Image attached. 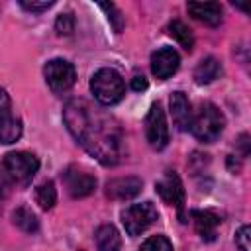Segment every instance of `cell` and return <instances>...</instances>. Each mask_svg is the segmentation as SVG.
Listing matches in <instances>:
<instances>
[{
    "instance_id": "obj_1",
    "label": "cell",
    "mask_w": 251,
    "mask_h": 251,
    "mask_svg": "<svg viewBox=\"0 0 251 251\" xmlns=\"http://www.w3.org/2000/svg\"><path fill=\"white\" fill-rule=\"evenodd\" d=\"M69 133L102 165H118L124 155V133L118 122L84 98H73L63 110Z\"/></svg>"
},
{
    "instance_id": "obj_2",
    "label": "cell",
    "mask_w": 251,
    "mask_h": 251,
    "mask_svg": "<svg viewBox=\"0 0 251 251\" xmlns=\"http://www.w3.org/2000/svg\"><path fill=\"white\" fill-rule=\"evenodd\" d=\"M224 126H226V118L222 110L210 102H204L196 112H192L188 129L198 141L212 143L220 137V133L224 131Z\"/></svg>"
},
{
    "instance_id": "obj_3",
    "label": "cell",
    "mask_w": 251,
    "mask_h": 251,
    "mask_svg": "<svg viewBox=\"0 0 251 251\" xmlns=\"http://www.w3.org/2000/svg\"><path fill=\"white\" fill-rule=\"evenodd\" d=\"M90 92L102 106H114L124 98L126 84L122 75L112 67L98 69L90 78Z\"/></svg>"
},
{
    "instance_id": "obj_4",
    "label": "cell",
    "mask_w": 251,
    "mask_h": 251,
    "mask_svg": "<svg viewBox=\"0 0 251 251\" xmlns=\"http://www.w3.org/2000/svg\"><path fill=\"white\" fill-rule=\"evenodd\" d=\"M39 169V159L29 151H12L4 155L0 171L12 184L27 186Z\"/></svg>"
},
{
    "instance_id": "obj_5",
    "label": "cell",
    "mask_w": 251,
    "mask_h": 251,
    "mask_svg": "<svg viewBox=\"0 0 251 251\" xmlns=\"http://www.w3.org/2000/svg\"><path fill=\"white\" fill-rule=\"evenodd\" d=\"M120 218L126 227V233L129 237H137L159 220V212L153 202H141V204H131L126 210H122Z\"/></svg>"
},
{
    "instance_id": "obj_6",
    "label": "cell",
    "mask_w": 251,
    "mask_h": 251,
    "mask_svg": "<svg viewBox=\"0 0 251 251\" xmlns=\"http://www.w3.org/2000/svg\"><path fill=\"white\" fill-rule=\"evenodd\" d=\"M43 76H45L47 86L55 94H63L73 88L76 80V71L73 63H69L67 59H51L43 67Z\"/></svg>"
},
{
    "instance_id": "obj_7",
    "label": "cell",
    "mask_w": 251,
    "mask_h": 251,
    "mask_svg": "<svg viewBox=\"0 0 251 251\" xmlns=\"http://www.w3.org/2000/svg\"><path fill=\"white\" fill-rule=\"evenodd\" d=\"M145 137L149 145L157 151L165 149L169 143V126H167L165 110L161 108L159 102H155L145 116Z\"/></svg>"
},
{
    "instance_id": "obj_8",
    "label": "cell",
    "mask_w": 251,
    "mask_h": 251,
    "mask_svg": "<svg viewBox=\"0 0 251 251\" xmlns=\"http://www.w3.org/2000/svg\"><path fill=\"white\" fill-rule=\"evenodd\" d=\"M155 190L157 194L171 206H175L178 210V218L182 222H186L184 218V184L180 180V176L175 173V171H167L163 175L161 180L155 182Z\"/></svg>"
},
{
    "instance_id": "obj_9",
    "label": "cell",
    "mask_w": 251,
    "mask_h": 251,
    "mask_svg": "<svg viewBox=\"0 0 251 251\" xmlns=\"http://www.w3.org/2000/svg\"><path fill=\"white\" fill-rule=\"evenodd\" d=\"M22 137V122L12 110V100L4 88H0V143L10 145Z\"/></svg>"
},
{
    "instance_id": "obj_10",
    "label": "cell",
    "mask_w": 251,
    "mask_h": 251,
    "mask_svg": "<svg viewBox=\"0 0 251 251\" xmlns=\"http://www.w3.org/2000/svg\"><path fill=\"white\" fill-rule=\"evenodd\" d=\"M63 184L67 188V192L73 198H84L88 194L94 192L96 188V176L90 175L86 169L71 165L63 171Z\"/></svg>"
},
{
    "instance_id": "obj_11",
    "label": "cell",
    "mask_w": 251,
    "mask_h": 251,
    "mask_svg": "<svg viewBox=\"0 0 251 251\" xmlns=\"http://www.w3.org/2000/svg\"><path fill=\"white\" fill-rule=\"evenodd\" d=\"M180 67V57L173 47H161L151 55V73L159 80L171 78Z\"/></svg>"
},
{
    "instance_id": "obj_12",
    "label": "cell",
    "mask_w": 251,
    "mask_h": 251,
    "mask_svg": "<svg viewBox=\"0 0 251 251\" xmlns=\"http://www.w3.org/2000/svg\"><path fill=\"white\" fill-rule=\"evenodd\" d=\"M141 192V178L137 176H122L112 178L106 184V194L114 200H129Z\"/></svg>"
},
{
    "instance_id": "obj_13",
    "label": "cell",
    "mask_w": 251,
    "mask_h": 251,
    "mask_svg": "<svg viewBox=\"0 0 251 251\" xmlns=\"http://www.w3.org/2000/svg\"><path fill=\"white\" fill-rule=\"evenodd\" d=\"M190 218H192V224H194V229L196 233L204 239V241H214L216 239V229L220 226V216L210 212V210H192L190 212Z\"/></svg>"
},
{
    "instance_id": "obj_14",
    "label": "cell",
    "mask_w": 251,
    "mask_h": 251,
    "mask_svg": "<svg viewBox=\"0 0 251 251\" xmlns=\"http://www.w3.org/2000/svg\"><path fill=\"white\" fill-rule=\"evenodd\" d=\"M186 10L194 20L210 27H216L222 22V6L218 2H188Z\"/></svg>"
},
{
    "instance_id": "obj_15",
    "label": "cell",
    "mask_w": 251,
    "mask_h": 251,
    "mask_svg": "<svg viewBox=\"0 0 251 251\" xmlns=\"http://www.w3.org/2000/svg\"><path fill=\"white\" fill-rule=\"evenodd\" d=\"M169 106H171V116L175 126L184 131L190 126V118H192V110H190V102L186 98V94L182 90H175L169 98Z\"/></svg>"
},
{
    "instance_id": "obj_16",
    "label": "cell",
    "mask_w": 251,
    "mask_h": 251,
    "mask_svg": "<svg viewBox=\"0 0 251 251\" xmlns=\"http://www.w3.org/2000/svg\"><path fill=\"white\" fill-rule=\"evenodd\" d=\"M94 241L98 251H120L122 247V237L112 224H102L94 233Z\"/></svg>"
},
{
    "instance_id": "obj_17",
    "label": "cell",
    "mask_w": 251,
    "mask_h": 251,
    "mask_svg": "<svg viewBox=\"0 0 251 251\" xmlns=\"http://www.w3.org/2000/svg\"><path fill=\"white\" fill-rule=\"evenodd\" d=\"M222 75V63L216 57H206L202 59L196 69H194V80L196 84H210Z\"/></svg>"
},
{
    "instance_id": "obj_18",
    "label": "cell",
    "mask_w": 251,
    "mask_h": 251,
    "mask_svg": "<svg viewBox=\"0 0 251 251\" xmlns=\"http://www.w3.org/2000/svg\"><path fill=\"white\" fill-rule=\"evenodd\" d=\"M167 29H169V35L175 37V39L180 43L182 49H186L188 53L192 51V47H194V35H192L190 27H188L184 22H180V20H173V22L169 24Z\"/></svg>"
},
{
    "instance_id": "obj_19",
    "label": "cell",
    "mask_w": 251,
    "mask_h": 251,
    "mask_svg": "<svg viewBox=\"0 0 251 251\" xmlns=\"http://www.w3.org/2000/svg\"><path fill=\"white\" fill-rule=\"evenodd\" d=\"M14 224L16 227H20L24 233H35L39 229V220L37 216L27 208V206H20L16 212H14Z\"/></svg>"
},
{
    "instance_id": "obj_20",
    "label": "cell",
    "mask_w": 251,
    "mask_h": 251,
    "mask_svg": "<svg viewBox=\"0 0 251 251\" xmlns=\"http://www.w3.org/2000/svg\"><path fill=\"white\" fill-rule=\"evenodd\" d=\"M35 202L41 210H51L57 204V188L53 180H45L35 188Z\"/></svg>"
},
{
    "instance_id": "obj_21",
    "label": "cell",
    "mask_w": 251,
    "mask_h": 251,
    "mask_svg": "<svg viewBox=\"0 0 251 251\" xmlns=\"http://www.w3.org/2000/svg\"><path fill=\"white\" fill-rule=\"evenodd\" d=\"M139 251H173V243L165 235H151L141 243Z\"/></svg>"
},
{
    "instance_id": "obj_22",
    "label": "cell",
    "mask_w": 251,
    "mask_h": 251,
    "mask_svg": "<svg viewBox=\"0 0 251 251\" xmlns=\"http://www.w3.org/2000/svg\"><path fill=\"white\" fill-rule=\"evenodd\" d=\"M55 29L59 35H71L75 31V16L71 12L59 14L55 20Z\"/></svg>"
},
{
    "instance_id": "obj_23",
    "label": "cell",
    "mask_w": 251,
    "mask_h": 251,
    "mask_svg": "<svg viewBox=\"0 0 251 251\" xmlns=\"http://www.w3.org/2000/svg\"><path fill=\"white\" fill-rule=\"evenodd\" d=\"M100 8L108 14V20H110V24H112V27L120 33L122 29H124V16H122V12L116 8V4H100Z\"/></svg>"
},
{
    "instance_id": "obj_24",
    "label": "cell",
    "mask_w": 251,
    "mask_h": 251,
    "mask_svg": "<svg viewBox=\"0 0 251 251\" xmlns=\"http://www.w3.org/2000/svg\"><path fill=\"white\" fill-rule=\"evenodd\" d=\"M20 6L27 12L39 14V12H45L51 6H55V0H20Z\"/></svg>"
},
{
    "instance_id": "obj_25",
    "label": "cell",
    "mask_w": 251,
    "mask_h": 251,
    "mask_svg": "<svg viewBox=\"0 0 251 251\" xmlns=\"http://www.w3.org/2000/svg\"><path fill=\"white\" fill-rule=\"evenodd\" d=\"M249 237H251V227L245 224L237 229L235 233V245L239 247V251H251V245H249Z\"/></svg>"
},
{
    "instance_id": "obj_26",
    "label": "cell",
    "mask_w": 251,
    "mask_h": 251,
    "mask_svg": "<svg viewBox=\"0 0 251 251\" xmlns=\"http://www.w3.org/2000/svg\"><path fill=\"white\" fill-rule=\"evenodd\" d=\"M131 88H133L135 92L145 90V88H147V78H145L143 75H135V76L131 78Z\"/></svg>"
},
{
    "instance_id": "obj_27",
    "label": "cell",
    "mask_w": 251,
    "mask_h": 251,
    "mask_svg": "<svg viewBox=\"0 0 251 251\" xmlns=\"http://www.w3.org/2000/svg\"><path fill=\"white\" fill-rule=\"evenodd\" d=\"M227 169H229L233 175L239 173V169H241V161H237L235 155H229V157H227Z\"/></svg>"
},
{
    "instance_id": "obj_28",
    "label": "cell",
    "mask_w": 251,
    "mask_h": 251,
    "mask_svg": "<svg viewBox=\"0 0 251 251\" xmlns=\"http://www.w3.org/2000/svg\"><path fill=\"white\" fill-rule=\"evenodd\" d=\"M239 145L243 147V157H247V155H249V135H247V133H241Z\"/></svg>"
}]
</instances>
